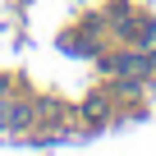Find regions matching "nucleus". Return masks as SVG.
Segmentation results:
<instances>
[{
    "label": "nucleus",
    "instance_id": "f257e3e1",
    "mask_svg": "<svg viewBox=\"0 0 156 156\" xmlns=\"http://www.w3.org/2000/svg\"><path fill=\"white\" fill-rule=\"evenodd\" d=\"M115 69H119V73H129V78H138V73L147 69V60H142V55H129V60H119Z\"/></svg>",
    "mask_w": 156,
    "mask_h": 156
},
{
    "label": "nucleus",
    "instance_id": "f03ea898",
    "mask_svg": "<svg viewBox=\"0 0 156 156\" xmlns=\"http://www.w3.org/2000/svg\"><path fill=\"white\" fill-rule=\"evenodd\" d=\"M83 115H87V119H92V124H101V119H106V101H101V97H92V101H87V110H83Z\"/></svg>",
    "mask_w": 156,
    "mask_h": 156
},
{
    "label": "nucleus",
    "instance_id": "7ed1b4c3",
    "mask_svg": "<svg viewBox=\"0 0 156 156\" xmlns=\"http://www.w3.org/2000/svg\"><path fill=\"white\" fill-rule=\"evenodd\" d=\"M0 97H9V83H5V78H0Z\"/></svg>",
    "mask_w": 156,
    "mask_h": 156
}]
</instances>
